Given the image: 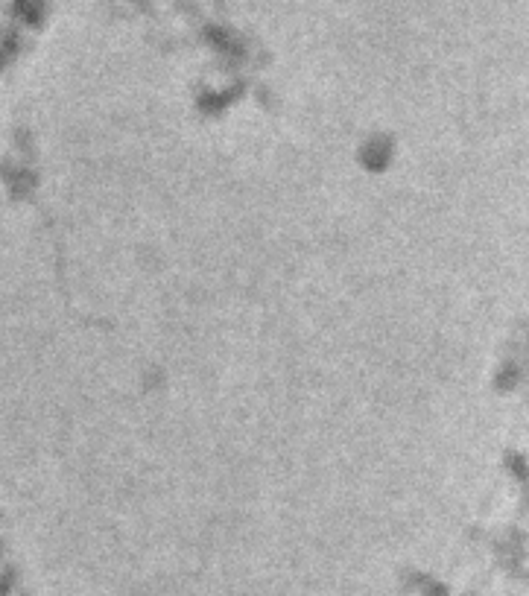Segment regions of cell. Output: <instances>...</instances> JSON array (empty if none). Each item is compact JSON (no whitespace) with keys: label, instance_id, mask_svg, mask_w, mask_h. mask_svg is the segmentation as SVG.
<instances>
[{"label":"cell","instance_id":"1","mask_svg":"<svg viewBox=\"0 0 529 596\" xmlns=\"http://www.w3.org/2000/svg\"><path fill=\"white\" fill-rule=\"evenodd\" d=\"M357 158L369 173H386L395 164V138L386 132H375L363 138L357 147Z\"/></svg>","mask_w":529,"mask_h":596}]
</instances>
